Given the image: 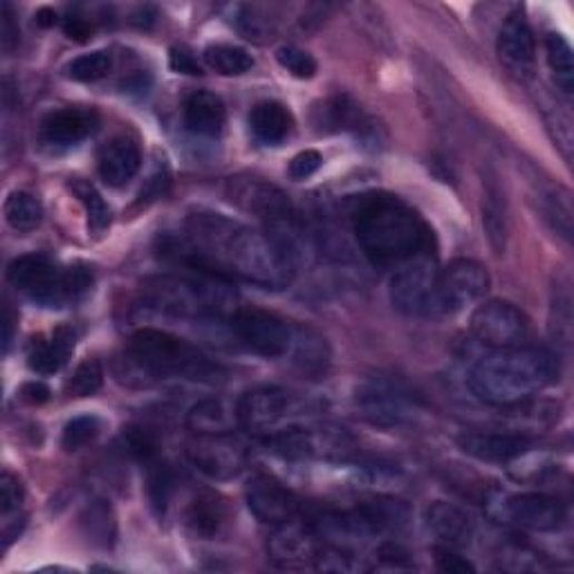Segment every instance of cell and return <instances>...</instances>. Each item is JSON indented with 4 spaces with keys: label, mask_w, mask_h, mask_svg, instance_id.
<instances>
[{
    "label": "cell",
    "mask_w": 574,
    "mask_h": 574,
    "mask_svg": "<svg viewBox=\"0 0 574 574\" xmlns=\"http://www.w3.org/2000/svg\"><path fill=\"white\" fill-rule=\"evenodd\" d=\"M63 32L68 39L77 41V43H86L92 34V28L86 19H79V17H70L63 21Z\"/></svg>",
    "instance_id": "obj_48"
},
{
    "label": "cell",
    "mask_w": 574,
    "mask_h": 574,
    "mask_svg": "<svg viewBox=\"0 0 574 574\" xmlns=\"http://www.w3.org/2000/svg\"><path fill=\"white\" fill-rule=\"evenodd\" d=\"M249 130L265 147H278L295 130V117L278 101H260L249 112Z\"/></svg>",
    "instance_id": "obj_23"
},
{
    "label": "cell",
    "mask_w": 574,
    "mask_h": 574,
    "mask_svg": "<svg viewBox=\"0 0 574 574\" xmlns=\"http://www.w3.org/2000/svg\"><path fill=\"white\" fill-rule=\"evenodd\" d=\"M169 66L174 72L178 75H189V77H200L202 68L198 63V59L194 57L191 50L187 48H171L169 52Z\"/></svg>",
    "instance_id": "obj_47"
},
{
    "label": "cell",
    "mask_w": 574,
    "mask_h": 574,
    "mask_svg": "<svg viewBox=\"0 0 574 574\" xmlns=\"http://www.w3.org/2000/svg\"><path fill=\"white\" fill-rule=\"evenodd\" d=\"M276 61L285 72H290L297 79H313L319 70L317 59L297 46H280L276 50Z\"/></svg>",
    "instance_id": "obj_43"
},
{
    "label": "cell",
    "mask_w": 574,
    "mask_h": 574,
    "mask_svg": "<svg viewBox=\"0 0 574 574\" xmlns=\"http://www.w3.org/2000/svg\"><path fill=\"white\" fill-rule=\"evenodd\" d=\"M236 339L265 359L285 357L293 348L295 328L283 317L260 308H238L229 319Z\"/></svg>",
    "instance_id": "obj_9"
},
{
    "label": "cell",
    "mask_w": 574,
    "mask_h": 574,
    "mask_svg": "<svg viewBox=\"0 0 574 574\" xmlns=\"http://www.w3.org/2000/svg\"><path fill=\"white\" fill-rule=\"evenodd\" d=\"M496 52L505 70L518 81H532L536 72V43L523 12L507 17L498 32Z\"/></svg>",
    "instance_id": "obj_16"
},
{
    "label": "cell",
    "mask_w": 574,
    "mask_h": 574,
    "mask_svg": "<svg viewBox=\"0 0 574 574\" xmlns=\"http://www.w3.org/2000/svg\"><path fill=\"white\" fill-rule=\"evenodd\" d=\"M434 558H436V567L441 572H449V574L476 572V565L469 558L458 554L456 547H449V545H443V543L434 547Z\"/></svg>",
    "instance_id": "obj_44"
},
{
    "label": "cell",
    "mask_w": 574,
    "mask_h": 574,
    "mask_svg": "<svg viewBox=\"0 0 574 574\" xmlns=\"http://www.w3.org/2000/svg\"><path fill=\"white\" fill-rule=\"evenodd\" d=\"M483 225H485L492 249L496 254H503L505 245H507V209H505L503 191L494 180H487V187H485Z\"/></svg>",
    "instance_id": "obj_31"
},
{
    "label": "cell",
    "mask_w": 574,
    "mask_h": 574,
    "mask_svg": "<svg viewBox=\"0 0 574 574\" xmlns=\"http://www.w3.org/2000/svg\"><path fill=\"white\" fill-rule=\"evenodd\" d=\"M176 492V474L167 463H151L149 465V498L156 514L162 518L171 505Z\"/></svg>",
    "instance_id": "obj_36"
},
{
    "label": "cell",
    "mask_w": 574,
    "mask_h": 574,
    "mask_svg": "<svg viewBox=\"0 0 574 574\" xmlns=\"http://www.w3.org/2000/svg\"><path fill=\"white\" fill-rule=\"evenodd\" d=\"M558 359L545 348L512 346L481 357L467 384L489 406H518L558 379Z\"/></svg>",
    "instance_id": "obj_3"
},
{
    "label": "cell",
    "mask_w": 574,
    "mask_h": 574,
    "mask_svg": "<svg viewBox=\"0 0 574 574\" xmlns=\"http://www.w3.org/2000/svg\"><path fill=\"white\" fill-rule=\"evenodd\" d=\"M3 46H6V50H12L17 43H19V26L14 23V14H12V8H10V3H6L3 6Z\"/></svg>",
    "instance_id": "obj_49"
},
{
    "label": "cell",
    "mask_w": 574,
    "mask_h": 574,
    "mask_svg": "<svg viewBox=\"0 0 574 574\" xmlns=\"http://www.w3.org/2000/svg\"><path fill=\"white\" fill-rule=\"evenodd\" d=\"M99 128V115L92 108H61L50 112L41 123V137L50 147L68 149L95 135Z\"/></svg>",
    "instance_id": "obj_19"
},
{
    "label": "cell",
    "mask_w": 574,
    "mask_h": 574,
    "mask_svg": "<svg viewBox=\"0 0 574 574\" xmlns=\"http://www.w3.org/2000/svg\"><path fill=\"white\" fill-rule=\"evenodd\" d=\"M6 220L19 234H30L43 222V205L28 191H14L6 200Z\"/></svg>",
    "instance_id": "obj_32"
},
{
    "label": "cell",
    "mask_w": 574,
    "mask_h": 574,
    "mask_svg": "<svg viewBox=\"0 0 574 574\" xmlns=\"http://www.w3.org/2000/svg\"><path fill=\"white\" fill-rule=\"evenodd\" d=\"M469 328L481 344L494 350L523 346L530 335L527 317L507 301L481 304L469 319Z\"/></svg>",
    "instance_id": "obj_12"
},
{
    "label": "cell",
    "mask_w": 574,
    "mask_h": 574,
    "mask_svg": "<svg viewBox=\"0 0 574 574\" xmlns=\"http://www.w3.org/2000/svg\"><path fill=\"white\" fill-rule=\"evenodd\" d=\"M426 527L438 536V541L443 545H449L456 550L467 547L474 538L472 516L463 507H458L454 503H445V501L428 505Z\"/></svg>",
    "instance_id": "obj_21"
},
{
    "label": "cell",
    "mask_w": 574,
    "mask_h": 574,
    "mask_svg": "<svg viewBox=\"0 0 574 574\" xmlns=\"http://www.w3.org/2000/svg\"><path fill=\"white\" fill-rule=\"evenodd\" d=\"M245 501L249 512L265 525H283L299 516L301 503L295 492L287 489L278 478L269 474H256L245 487Z\"/></svg>",
    "instance_id": "obj_14"
},
{
    "label": "cell",
    "mask_w": 574,
    "mask_h": 574,
    "mask_svg": "<svg viewBox=\"0 0 574 574\" xmlns=\"http://www.w3.org/2000/svg\"><path fill=\"white\" fill-rule=\"evenodd\" d=\"M126 357L147 377H180L202 384H216L225 377V370L200 348L158 328L137 330L128 342Z\"/></svg>",
    "instance_id": "obj_5"
},
{
    "label": "cell",
    "mask_w": 574,
    "mask_h": 574,
    "mask_svg": "<svg viewBox=\"0 0 574 574\" xmlns=\"http://www.w3.org/2000/svg\"><path fill=\"white\" fill-rule=\"evenodd\" d=\"M141 169V151L132 137L119 135L110 139L99 154V176L108 187L128 185Z\"/></svg>",
    "instance_id": "obj_20"
},
{
    "label": "cell",
    "mask_w": 574,
    "mask_h": 574,
    "mask_svg": "<svg viewBox=\"0 0 574 574\" xmlns=\"http://www.w3.org/2000/svg\"><path fill=\"white\" fill-rule=\"evenodd\" d=\"M364 415L375 424H399L408 413V399L390 384H370L357 395Z\"/></svg>",
    "instance_id": "obj_25"
},
{
    "label": "cell",
    "mask_w": 574,
    "mask_h": 574,
    "mask_svg": "<svg viewBox=\"0 0 574 574\" xmlns=\"http://www.w3.org/2000/svg\"><path fill=\"white\" fill-rule=\"evenodd\" d=\"M350 216L362 251L379 267L404 265L428 251V225L410 205L393 194L375 191L359 196Z\"/></svg>",
    "instance_id": "obj_2"
},
{
    "label": "cell",
    "mask_w": 574,
    "mask_h": 574,
    "mask_svg": "<svg viewBox=\"0 0 574 574\" xmlns=\"http://www.w3.org/2000/svg\"><path fill=\"white\" fill-rule=\"evenodd\" d=\"M55 23H57V12H55V10L41 8V10L37 12V26H41V28H52Z\"/></svg>",
    "instance_id": "obj_52"
},
{
    "label": "cell",
    "mask_w": 574,
    "mask_h": 574,
    "mask_svg": "<svg viewBox=\"0 0 574 574\" xmlns=\"http://www.w3.org/2000/svg\"><path fill=\"white\" fill-rule=\"evenodd\" d=\"M112 70V55L108 50H95L88 55H81L77 59H72L66 68L68 77L81 83H92L99 81L103 77H108V72Z\"/></svg>",
    "instance_id": "obj_38"
},
{
    "label": "cell",
    "mask_w": 574,
    "mask_h": 574,
    "mask_svg": "<svg viewBox=\"0 0 574 574\" xmlns=\"http://www.w3.org/2000/svg\"><path fill=\"white\" fill-rule=\"evenodd\" d=\"M187 426L194 436L225 434L229 430V415L220 399H202L187 413Z\"/></svg>",
    "instance_id": "obj_34"
},
{
    "label": "cell",
    "mask_w": 574,
    "mask_h": 574,
    "mask_svg": "<svg viewBox=\"0 0 574 574\" xmlns=\"http://www.w3.org/2000/svg\"><path fill=\"white\" fill-rule=\"evenodd\" d=\"M103 386V368L97 359H86L77 366L72 377L66 384L70 397H92Z\"/></svg>",
    "instance_id": "obj_41"
},
{
    "label": "cell",
    "mask_w": 574,
    "mask_h": 574,
    "mask_svg": "<svg viewBox=\"0 0 574 574\" xmlns=\"http://www.w3.org/2000/svg\"><path fill=\"white\" fill-rule=\"evenodd\" d=\"M441 269L428 256L404 263L390 278V304L397 313L415 319L445 317L441 301Z\"/></svg>",
    "instance_id": "obj_8"
},
{
    "label": "cell",
    "mask_w": 574,
    "mask_h": 574,
    "mask_svg": "<svg viewBox=\"0 0 574 574\" xmlns=\"http://www.w3.org/2000/svg\"><path fill=\"white\" fill-rule=\"evenodd\" d=\"M293 362L313 377H324L330 366V348L321 335L308 328H295L293 339Z\"/></svg>",
    "instance_id": "obj_28"
},
{
    "label": "cell",
    "mask_w": 574,
    "mask_h": 574,
    "mask_svg": "<svg viewBox=\"0 0 574 574\" xmlns=\"http://www.w3.org/2000/svg\"><path fill=\"white\" fill-rule=\"evenodd\" d=\"M72 191H75V196L81 200V205L86 207L90 229H92L95 234L106 231V229L110 227L112 211H110V207L106 205V200L101 198V194H99L92 185H88V182H83V180L72 182Z\"/></svg>",
    "instance_id": "obj_39"
},
{
    "label": "cell",
    "mask_w": 574,
    "mask_h": 574,
    "mask_svg": "<svg viewBox=\"0 0 574 574\" xmlns=\"http://www.w3.org/2000/svg\"><path fill=\"white\" fill-rule=\"evenodd\" d=\"M489 514L498 523H512L532 532H554L565 523V505L543 492L512 494L492 501Z\"/></svg>",
    "instance_id": "obj_11"
},
{
    "label": "cell",
    "mask_w": 574,
    "mask_h": 574,
    "mask_svg": "<svg viewBox=\"0 0 574 574\" xmlns=\"http://www.w3.org/2000/svg\"><path fill=\"white\" fill-rule=\"evenodd\" d=\"M3 330H6V335H3V346H6V353H8V350H10V346H12V330H14V317H12L10 308H6Z\"/></svg>",
    "instance_id": "obj_51"
},
{
    "label": "cell",
    "mask_w": 574,
    "mask_h": 574,
    "mask_svg": "<svg viewBox=\"0 0 574 574\" xmlns=\"http://www.w3.org/2000/svg\"><path fill=\"white\" fill-rule=\"evenodd\" d=\"M185 523L189 527V532L198 538H216L220 534V530L227 523V503L220 494L205 489L200 492L187 507L185 514Z\"/></svg>",
    "instance_id": "obj_26"
},
{
    "label": "cell",
    "mask_w": 574,
    "mask_h": 574,
    "mask_svg": "<svg viewBox=\"0 0 574 574\" xmlns=\"http://www.w3.org/2000/svg\"><path fill=\"white\" fill-rule=\"evenodd\" d=\"M185 238L167 240L162 254L185 267L238 278L263 290H285L295 280V254L269 231L251 229L220 214L198 211L187 218Z\"/></svg>",
    "instance_id": "obj_1"
},
{
    "label": "cell",
    "mask_w": 574,
    "mask_h": 574,
    "mask_svg": "<svg viewBox=\"0 0 574 574\" xmlns=\"http://www.w3.org/2000/svg\"><path fill=\"white\" fill-rule=\"evenodd\" d=\"M103 428V422L97 415H79L72 417L66 426H63V436H61V447L72 454L79 452L88 445H92Z\"/></svg>",
    "instance_id": "obj_37"
},
{
    "label": "cell",
    "mask_w": 574,
    "mask_h": 574,
    "mask_svg": "<svg viewBox=\"0 0 574 574\" xmlns=\"http://www.w3.org/2000/svg\"><path fill=\"white\" fill-rule=\"evenodd\" d=\"M543 218L550 220L552 229L563 236L565 240L572 238V207H570V194L565 189H556V194L545 196Z\"/></svg>",
    "instance_id": "obj_42"
},
{
    "label": "cell",
    "mask_w": 574,
    "mask_h": 574,
    "mask_svg": "<svg viewBox=\"0 0 574 574\" xmlns=\"http://www.w3.org/2000/svg\"><path fill=\"white\" fill-rule=\"evenodd\" d=\"M191 274H162L141 283L139 306L174 319H231L238 295L229 278L214 271L191 269Z\"/></svg>",
    "instance_id": "obj_4"
},
{
    "label": "cell",
    "mask_w": 574,
    "mask_h": 574,
    "mask_svg": "<svg viewBox=\"0 0 574 574\" xmlns=\"http://www.w3.org/2000/svg\"><path fill=\"white\" fill-rule=\"evenodd\" d=\"M79 527L95 547L108 550L117 541V516L110 503L103 498H95L83 507L79 516Z\"/></svg>",
    "instance_id": "obj_29"
},
{
    "label": "cell",
    "mask_w": 574,
    "mask_h": 574,
    "mask_svg": "<svg viewBox=\"0 0 574 574\" xmlns=\"http://www.w3.org/2000/svg\"><path fill=\"white\" fill-rule=\"evenodd\" d=\"M377 570H413L408 552L397 543H382L375 552Z\"/></svg>",
    "instance_id": "obj_45"
},
{
    "label": "cell",
    "mask_w": 574,
    "mask_h": 574,
    "mask_svg": "<svg viewBox=\"0 0 574 574\" xmlns=\"http://www.w3.org/2000/svg\"><path fill=\"white\" fill-rule=\"evenodd\" d=\"M227 196L240 209L265 220L269 234L295 254L297 211L290 198H287L278 187L263 182L258 178H231L227 185Z\"/></svg>",
    "instance_id": "obj_7"
},
{
    "label": "cell",
    "mask_w": 574,
    "mask_h": 574,
    "mask_svg": "<svg viewBox=\"0 0 574 574\" xmlns=\"http://www.w3.org/2000/svg\"><path fill=\"white\" fill-rule=\"evenodd\" d=\"M21 399L28 404H46L50 399V388L43 382H28L21 388Z\"/></svg>",
    "instance_id": "obj_50"
},
{
    "label": "cell",
    "mask_w": 574,
    "mask_h": 574,
    "mask_svg": "<svg viewBox=\"0 0 574 574\" xmlns=\"http://www.w3.org/2000/svg\"><path fill=\"white\" fill-rule=\"evenodd\" d=\"M121 443H123V449L137 463H144V465L149 467L151 463L158 461L160 443H158V438L151 434L149 428H144V426H128V428H123Z\"/></svg>",
    "instance_id": "obj_40"
},
{
    "label": "cell",
    "mask_w": 574,
    "mask_h": 574,
    "mask_svg": "<svg viewBox=\"0 0 574 574\" xmlns=\"http://www.w3.org/2000/svg\"><path fill=\"white\" fill-rule=\"evenodd\" d=\"M359 514L366 518L370 530L375 534L384 532H399L410 523V509L406 503L397 498H386V496H375L368 501H362L357 505Z\"/></svg>",
    "instance_id": "obj_27"
},
{
    "label": "cell",
    "mask_w": 574,
    "mask_h": 574,
    "mask_svg": "<svg viewBox=\"0 0 574 574\" xmlns=\"http://www.w3.org/2000/svg\"><path fill=\"white\" fill-rule=\"evenodd\" d=\"M187 456L191 465L211 481H231L240 476L249 463L247 445L231 430L196 436L187 447Z\"/></svg>",
    "instance_id": "obj_10"
},
{
    "label": "cell",
    "mask_w": 574,
    "mask_h": 574,
    "mask_svg": "<svg viewBox=\"0 0 574 574\" xmlns=\"http://www.w3.org/2000/svg\"><path fill=\"white\" fill-rule=\"evenodd\" d=\"M185 123L194 135L218 137L227 123L225 101L209 90L189 95L185 103Z\"/></svg>",
    "instance_id": "obj_24"
},
{
    "label": "cell",
    "mask_w": 574,
    "mask_h": 574,
    "mask_svg": "<svg viewBox=\"0 0 574 574\" xmlns=\"http://www.w3.org/2000/svg\"><path fill=\"white\" fill-rule=\"evenodd\" d=\"M545 50H547V63L556 86L565 95H570L574 90V59H572L570 43L561 34H550L545 41Z\"/></svg>",
    "instance_id": "obj_35"
},
{
    "label": "cell",
    "mask_w": 574,
    "mask_h": 574,
    "mask_svg": "<svg viewBox=\"0 0 574 574\" xmlns=\"http://www.w3.org/2000/svg\"><path fill=\"white\" fill-rule=\"evenodd\" d=\"M438 283L445 315L461 313L467 306L481 301L492 287L487 267L469 258L452 260L445 269H441Z\"/></svg>",
    "instance_id": "obj_13"
},
{
    "label": "cell",
    "mask_w": 574,
    "mask_h": 574,
    "mask_svg": "<svg viewBox=\"0 0 574 574\" xmlns=\"http://www.w3.org/2000/svg\"><path fill=\"white\" fill-rule=\"evenodd\" d=\"M295 521L297 518L276 525V532L269 536L267 543L269 556L280 567H315V558L324 541L315 532L313 523Z\"/></svg>",
    "instance_id": "obj_17"
},
{
    "label": "cell",
    "mask_w": 574,
    "mask_h": 574,
    "mask_svg": "<svg viewBox=\"0 0 574 574\" xmlns=\"http://www.w3.org/2000/svg\"><path fill=\"white\" fill-rule=\"evenodd\" d=\"M75 344H77L75 330L68 326H59L55 333H50V337L34 339L28 355V366L39 375H55L72 357Z\"/></svg>",
    "instance_id": "obj_22"
},
{
    "label": "cell",
    "mask_w": 574,
    "mask_h": 574,
    "mask_svg": "<svg viewBox=\"0 0 574 574\" xmlns=\"http://www.w3.org/2000/svg\"><path fill=\"white\" fill-rule=\"evenodd\" d=\"M317 115L319 117H315V123L321 130L339 132V130H359L366 126V115H364L362 106H357L346 95L328 99L324 103V108H317Z\"/></svg>",
    "instance_id": "obj_30"
},
{
    "label": "cell",
    "mask_w": 574,
    "mask_h": 574,
    "mask_svg": "<svg viewBox=\"0 0 574 574\" xmlns=\"http://www.w3.org/2000/svg\"><path fill=\"white\" fill-rule=\"evenodd\" d=\"M290 406V395L278 386H256L236 404V422L251 436H269Z\"/></svg>",
    "instance_id": "obj_15"
},
{
    "label": "cell",
    "mask_w": 574,
    "mask_h": 574,
    "mask_svg": "<svg viewBox=\"0 0 574 574\" xmlns=\"http://www.w3.org/2000/svg\"><path fill=\"white\" fill-rule=\"evenodd\" d=\"M8 280L43 308H63L90 293L95 283V274L88 265L77 263L61 269L46 254H26L10 263Z\"/></svg>",
    "instance_id": "obj_6"
},
{
    "label": "cell",
    "mask_w": 574,
    "mask_h": 574,
    "mask_svg": "<svg viewBox=\"0 0 574 574\" xmlns=\"http://www.w3.org/2000/svg\"><path fill=\"white\" fill-rule=\"evenodd\" d=\"M205 61L222 77H240L254 68V57L238 46L216 43L205 50Z\"/></svg>",
    "instance_id": "obj_33"
},
{
    "label": "cell",
    "mask_w": 574,
    "mask_h": 574,
    "mask_svg": "<svg viewBox=\"0 0 574 574\" xmlns=\"http://www.w3.org/2000/svg\"><path fill=\"white\" fill-rule=\"evenodd\" d=\"M463 454L494 465H509L532 449V441L516 434H494V430H463L456 438Z\"/></svg>",
    "instance_id": "obj_18"
},
{
    "label": "cell",
    "mask_w": 574,
    "mask_h": 574,
    "mask_svg": "<svg viewBox=\"0 0 574 574\" xmlns=\"http://www.w3.org/2000/svg\"><path fill=\"white\" fill-rule=\"evenodd\" d=\"M321 165H324L321 154L308 149V151H301L299 156L293 158L287 174H290L293 180H308V178H313L321 169Z\"/></svg>",
    "instance_id": "obj_46"
}]
</instances>
